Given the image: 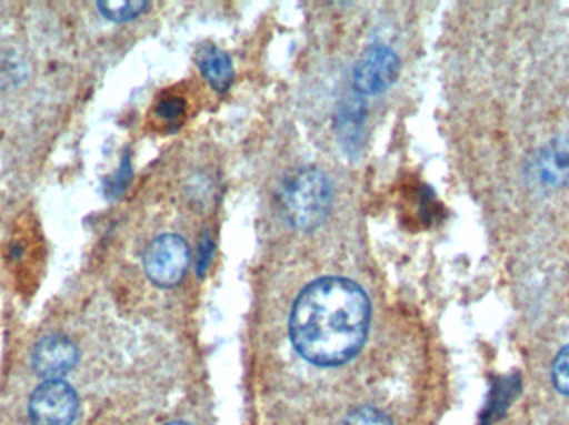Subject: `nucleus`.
Masks as SVG:
<instances>
[{"label":"nucleus","instance_id":"1","mask_svg":"<svg viewBox=\"0 0 569 425\" xmlns=\"http://www.w3.org/2000/svg\"><path fill=\"white\" fill-rule=\"evenodd\" d=\"M370 324V301L347 277H321L295 301L290 337L308 363L333 367L360 353Z\"/></svg>","mask_w":569,"mask_h":425},{"label":"nucleus","instance_id":"2","mask_svg":"<svg viewBox=\"0 0 569 425\" xmlns=\"http://www.w3.org/2000/svg\"><path fill=\"white\" fill-rule=\"evenodd\" d=\"M331 185L318 169L305 166L284 180L279 193L280 212L295 230L311 231L323 223L331 209Z\"/></svg>","mask_w":569,"mask_h":425},{"label":"nucleus","instance_id":"3","mask_svg":"<svg viewBox=\"0 0 569 425\" xmlns=\"http://www.w3.org/2000/svg\"><path fill=\"white\" fill-rule=\"evenodd\" d=\"M190 266L189 244L177 234L156 237L143 253V270L153 284L173 287L183 280Z\"/></svg>","mask_w":569,"mask_h":425},{"label":"nucleus","instance_id":"4","mask_svg":"<svg viewBox=\"0 0 569 425\" xmlns=\"http://www.w3.org/2000/svg\"><path fill=\"white\" fill-rule=\"evenodd\" d=\"M79 414V396L66 381H46L33 391L29 417L33 425H70Z\"/></svg>","mask_w":569,"mask_h":425},{"label":"nucleus","instance_id":"5","mask_svg":"<svg viewBox=\"0 0 569 425\" xmlns=\"http://www.w3.org/2000/svg\"><path fill=\"white\" fill-rule=\"evenodd\" d=\"M400 73V60L387 45H371L355 69V89L363 95H380Z\"/></svg>","mask_w":569,"mask_h":425},{"label":"nucleus","instance_id":"6","mask_svg":"<svg viewBox=\"0 0 569 425\" xmlns=\"http://www.w3.org/2000/svg\"><path fill=\"white\" fill-rule=\"evenodd\" d=\"M527 175L543 190L569 186V136H558L541 146L528 163Z\"/></svg>","mask_w":569,"mask_h":425},{"label":"nucleus","instance_id":"7","mask_svg":"<svg viewBox=\"0 0 569 425\" xmlns=\"http://www.w3.org/2000/svg\"><path fill=\"white\" fill-rule=\"evenodd\" d=\"M79 363V350L62 334H50L33 347L32 367L43 381H62Z\"/></svg>","mask_w":569,"mask_h":425},{"label":"nucleus","instance_id":"8","mask_svg":"<svg viewBox=\"0 0 569 425\" xmlns=\"http://www.w3.org/2000/svg\"><path fill=\"white\" fill-rule=\"evenodd\" d=\"M197 62H199L200 72L217 92L229 90L233 80V63L229 53L223 52L219 47L206 45L200 50Z\"/></svg>","mask_w":569,"mask_h":425},{"label":"nucleus","instance_id":"9","mask_svg":"<svg viewBox=\"0 0 569 425\" xmlns=\"http://www.w3.org/2000/svg\"><path fill=\"white\" fill-rule=\"evenodd\" d=\"M365 110L360 100H350L341 107L338 115V127H340V140L343 149L348 153H353L360 149L361 127H363Z\"/></svg>","mask_w":569,"mask_h":425},{"label":"nucleus","instance_id":"10","mask_svg":"<svg viewBox=\"0 0 569 425\" xmlns=\"http://www.w3.org/2000/svg\"><path fill=\"white\" fill-rule=\"evenodd\" d=\"M518 377L511 376L507 380H501V383L495 387L493 396L490 399V407L487 409L488 423L500 416L507 411V407L513 403L515 396H517Z\"/></svg>","mask_w":569,"mask_h":425},{"label":"nucleus","instance_id":"11","mask_svg":"<svg viewBox=\"0 0 569 425\" xmlns=\"http://www.w3.org/2000/svg\"><path fill=\"white\" fill-rule=\"evenodd\" d=\"M149 2H100L99 10L113 22H129L149 9Z\"/></svg>","mask_w":569,"mask_h":425},{"label":"nucleus","instance_id":"12","mask_svg":"<svg viewBox=\"0 0 569 425\" xmlns=\"http://www.w3.org/2000/svg\"><path fill=\"white\" fill-rule=\"evenodd\" d=\"M553 384L558 393L569 397V346L563 347L555 360Z\"/></svg>","mask_w":569,"mask_h":425},{"label":"nucleus","instance_id":"13","mask_svg":"<svg viewBox=\"0 0 569 425\" xmlns=\"http://www.w3.org/2000/svg\"><path fill=\"white\" fill-rule=\"evenodd\" d=\"M343 425H391V421L373 407H361L345 419Z\"/></svg>","mask_w":569,"mask_h":425},{"label":"nucleus","instance_id":"14","mask_svg":"<svg viewBox=\"0 0 569 425\" xmlns=\"http://www.w3.org/2000/svg\"><path fill=\"white\" fill-rule=\"evenodd\" d=\"M183 112H186V102L180 97L163 99L157 107L160 119H166L167 122H177L183 115Z\"/></svg>","mask_w":569,"mask_h":425},{"label":"nucleus","instance_id":"15","mask_svg":"<svg viewBox=\"0 0 569 425\" xmlns=\"http://www.w3.org/2000/svg\"><path fill=\"white\" fill-rule=\"evenodd\" d=\"M130 175H132V170H130L129 160L122 163V169H120L119 175L113 179V182H110V185L107 186V190H110V196H117L123 189H127V183H129Z\"/></svg>","mask_w":569,"mask_h":425},{"label":"nucleus","instance_id":"16","mask_svg":"<svg viewBox=\"0 0 569 425\" xmlns=\"http://www.w3.org/2000/svg\"><path fill=\"white\" fill-rule=\"evenodd\" d=\"M213 254V244L210 237H203L202 247H200L199 254V264H197V270H199L200 276H203L207 267H209L210 260H212Z\"/></svg>","mask_w":569,"mask_h":425},{"label":"nucleus","instance_id":"17","mask_svg":"<svg viewBox=\"0 0 569 425\" xmlns=\"http://www.w3.org/2000/svg\"><path fill=\"white\" fill-rule=\"evenodd\" d=\"M167 425H189V424H183V423H170V424H167Z\"/></svg>","mask_w":569,"mask_h":425}]
</instances>
